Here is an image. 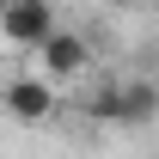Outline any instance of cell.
Segmentation results:
<instances>
[{"mask_svg": "<svg viewBox=\"0 0 159 159\" xmlns=\"http://www.w3.org/2000/svg\"><path fill=\"white\" fill-rule=\"evenodd\" d=\"M92 116H98V122H116V129L153 122L159 116V86H153V80H110L98 98H92Z\"/></svg>", "mask_w": 159, "mask_h": 159, "instance_id": "1", "label": "cell"}, {"mask_svg": "<svg viewBox=\"0 0 159 159\" xmlns=\"http://www.w3.org/2000/svg\"><path fill=\"white\" fill-rule=\"evenodd\" d=\"M55 31V6L49 0H0V37L12 49H37Z\"/></svg>", "mask_w": 159, "mask_h": 159, "instance_id": "2", "label": "cell"}, {"mask_svg": "<svg viewBox=\"0 0 159 159\" xmlns=\"http://www.w3.org/2000/svg\"><path fill=\"white\" fill-rule=\"evenodd\" d=\"M0 104H6L12 122H49L55 116V80L49 74H25V80H12L0 92Z\"/></svg>", "mask_w": 159, "mask_h": 159, "instance_id": "3", "label": "cell"}, {"mask_svg": "<svg viewBox=\"0 0 159 159\" xmlns=\"http://www.w3.org/2000/svg\"><path fill=\"white\" fill-rule=\"evenodd\" d=\"M37 61H43V74L49 80H80L86 74V61H92V49H86V37H74V31H49V37L37 43Z\"/></svg>", "mask_w": 159, "mask_h": 159, "instance_id": "4", "label": "cell"}]
</instances>
